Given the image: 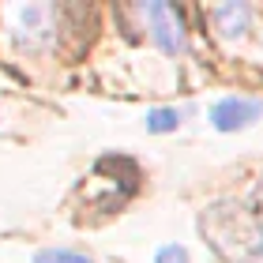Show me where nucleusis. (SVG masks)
I'll use <instances>...</instances> for the list:
<instances>
[{
	"label": "nucleus",
	"mask_w": 263,
	"mask_h": 263,
	"mask_svg": "<svg viewBox=\"0 0 263 263\" xmlns=\"http://www.w3.org/2000/svg\"><path fill=\"white\" fill-rule=\"evenodd\" d=\"M199 233L230 263H252L263 256V218L237 199H218L199 214Z\"/></svg>",
	"instance_id": "nucleus-1"
},
{
	"label": "nucleus",
	"mask_w": 263,
	"mask_h": 263,
	"mask_svg": "<svg viewBox=\"0 0 263 263\" xmlns=\"http://www.w3.org/2000/svg\"><path fill=\"white\" fill-rule=\"evenodd\" d=\"M143 15L151 23V42L158 45L162 53H184L188 49V27L181 19V11L173 4H158V0H151V4H143Z\"/></svg>",
	"instance_id": "nucleus-2"
},
{
	"label": "nucleus",
	"mask_w": 263,
	"mask_h": 263,
	"mask_svg": "<svg viewBox=\"0 0 263 263\" xmlns=\"http://www.w3.org/2000/svg\"><path fill=\"white\" fill-rule=\"evenodd\" d=\"M263 117L259 98H245V94H226L211 105V124L218 132H245Z\"/></svg>",
	"instance_id": "nucleus-3"
},
{
	"label": "nucleus",
	"mask_w": 263,
	"mask_h": 263,
	"mask_svg": "<svg viewBox=\"0 0 263 263\" xmlns=\"http://www.w3.org/2000/svg\"><path fill=\"white\" fill-rule=\"evenodd\" d=\"M211 19H214L222 38H245L248 23H252V8L248 4H218V8H211Z\"/></svg>",
	"instance_id": "nucleus-4"
},
{
	"label": "nucleus",
	"mask_w": 263,
	"mask_h": 263,
	"mask_svg": "<svg viewBox=\"0 0 263 263\" xmlns=\"http://www.w3.org/2000/svg\"><path fill=\"white\" fill-rule=\"evenodd\" d=\"M184 121V113L177 109V105H154V109H147V117H143V124H147L151 136H170V132H177Z\"/></svg>",
	"instance_id": "nucleus-5"
},
{
	"label": "nucleus",
	"mask_w": 263,
	"mask_h": 263,
	"mask_svg": "<svg viewBox=\"0 0 263 263\" xmlns=\"http://www.w3.org/2000/svg\"><path fill=\"white\" fill-rule=\"evenodd\" d=\"M34 263H94V259L76 248H42V252H34Z\"/></svg>",
	"instance_id": "nucleus-6"
},
{
	"label": "nucleus",
	"mask_w": 263,
	"mask_h": 263,
	"mask_svg": "<svg viewBox=\"0 0 263 263\" xmlns=\"http://www.w3.org/2000/svg\"><path fill=\"white\" fill-rule=\"evenodd\" d=\"M154 263H188V248L184 245H162L154 252Z\"/></svg>",
	"instance_id": "nucleus-7"
},
{
	"label": "nucleus",
	"mask_w": 263,
	"mask_h": 263,
	"mask_svg": "<svg viewBox=\"0 0 263 263\" xmlns=\"http://www.w3.org/2000/svg\"><path fill=\"white\" fill-rule=\"evenodd\" d=\"M259 199H263V181H259Z\"/></svg>",
	"instance_id": "nucleus-8"
}]
</instances>
